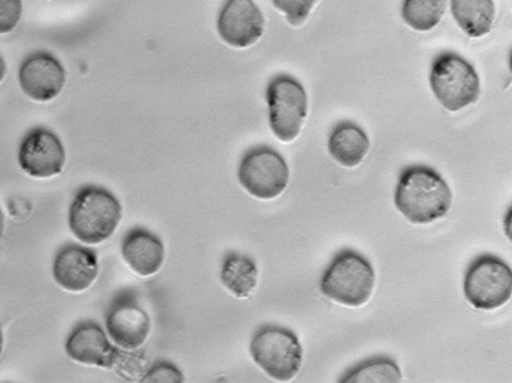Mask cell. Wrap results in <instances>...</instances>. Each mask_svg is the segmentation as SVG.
Here are the masks:
<instances>
[{"label":"cell","mask_w":512,"mask_h":383,"mask_svg":"<svg viewBox=\"0 0 512 383\" xmlns=\"http://www.w3.org/2000/svg\"><path fill=\"white\" fill-rule=\"evenodd\" d=\"M451 201L448 184L434 168L410 165L399 174L394 203L410 222L426 224L443 217Z\"/></svg>","instance_id":"cell-1"},{"label":"cell","mask_w":512,"mask_h":383,"mask_svg":"<svg viewBox=\"0 0 512 383\" xmlns=\"http://www.w3.org/2000/svg\"><path fill=\"white\" fill-rule=\"evenodd\" d=\"M122 217L118 199L108 190L86 186L75 195L69 210V226L82 242L98 244L116 230Z\"/></svg>","instance_id":"cell-2"},{"label":"cell","mask_w":512,"mask_h":383,"mask_svg":"<svg viewBox=\"0 0 512 383\" xmlns=\"http://www.w3.org/2000/svg\"><path fill=\"white\" fill-rule=\"evenodd\" d=\"M375 284L371 263L362 254L343 249L322 274L320 291L328 298L357 307L368 301Z\"/></svg>","instance_id":"cell-3"},{"label":"cell","mask_w":512,"mask_h":383,"mask_svg":"<svg viewBox=\"0 0 512 383\" xmlns=\"http://www.w3.org/2000/svg\"><path fill=\"white\" fill-rule=\"evenodd\" d=\"M249 351L253 361L272 379L288 381L302 363V347L296 334L278 325H264L253 335Z\"/></svg>","instance_id":"cell-4"},{"label":"cell","mask_w":512,"mask_h":383,"mask_svg":"<svg viewBox=\"0 0 512 383\" xmlns=\"http://www.w3.org/2000/svg\"><path fill=\"white\" fill-rule=\"evenodd\" d=\"M429 81L435 97L449 111H458L474 103L480 93L475 69L454 52H443L435 57Z\"/></svg>","instance_id":"cell-5"},{"label":"cell","mask_w":512,"mask_h":383,"mask_svg":"<svg viewBox=\"0 0 512 383\" xmlns=\"http://www.w3.org/2000/svg\"><path fill=\"white\" fill-rule=\"evenodd\" d=\"M463 291L468 302L477 309L501 307L510 299L512 292L509 265L491 253L478 255L465 271Z\"/></svg>","instance_id":"cell-6"},{"label":"cell","mask_w":512,"mask_h":383,"mask_svg":"<svg viewBox=\"0 0 512 383\" xmlns=\"http://www.w3.org/2000/svg\"><path fill=\"white\" fill-rule=\"evenodd\" d=\"M269 123L278 139L288 142L297 137L307 113L305 89L295 78L279 74L266 90Z\"/></svg>","instance_id":"cell-7"},{"label":"cell","mask_w":512,"mask_h":383,"mask_svg":"<svg viewBox=\"0 0 512 383\" xmlns=\"http://www.w3.org/2000/svg\"><path fill=\"white\" fill-rule=\"evenodd\" d=\"M238 180L252 196L269 200L279 196L289 180L284 158L268 146L248 150L238 167Z\"/></svg>","instance_id":"cell-8"},{"label":"cell","mask_w":512,"mask_h":383,"mask_svg":"<svg viewBox=\"0 0 512 383\" xmlns=\"http://www.w3.org/2000/svg\"><path fill=\"white\" fill-rule=\"evenodd\" d=\"M106 330L123 349H137L147 339L150 319L131 290L120 292L111 302L105 318Z\"/></svg>","instance_id":"cell-9"},{"label":"cell","mask_w":512,"mask_h":383,"mask_svg":"<svg viewBox=\"0 0 512 383\" xmlns=\"http://www.w3.org/2000/svg\"><path fill=\"white\" fill-rule=\"evenodd\" d=\"M18 161L30 176L47 178L61 172L65 162V150L55 133L47 128L37 127L22 139Z\"/></svg>","instance_id":"cell-10"},{"label":"cell","mask_w":512,"mask_h":383,"mask_svg":"<svg viewBox=\"0 0 512 383\" xmlns=\"http://www.w3.org/2000/svg\"><path fill=\"white\" fill-rule=\"evenodd\" d=\"M264 18L252 0H225L217 18V30L228 44L244 48L262 35Z\"/></svg>","instance_id":"cell-11"},{"label":"cell","mask_w":512,"mask_h":383,"mask_svg":"<svg viewBox=\"0 0 512 383\" xmlns=\"http://www.w3.org/2000/svg\"><path fill=\"white\" fill-rule=\"evenodd\" d=\"M19 83L22 90L32 99L48 101L62 90L65 71L53 55L38 51L22 62L19 69Z\"/></svg>","instance_id":"cell-12"},{"label":"cell","mask_w":512,"mask_h":383,"mask_svg":"<svg viewBox=\"0 0 512 383\" xmlns=\"http://www.w3.org/2000/svg\"><path fill=\"white\" fill-rule=\"evenodd\" d=\"M98 274L97 257L94 251L78 245H68L56 255L53 275L64 289L79 292L87 289Z\"/></svg>","instance_id":"cell-13"},{"label":"cell","mask_w":512,"mask_h":383,"mask_svg":"<svg viewBox=\"0 0 512 383\" xmlns=\"http://www.w3.org/2000/svg\"><path fill=\"white\" fill-rule=\"evenodd\" d=\"M65 349L79 363L111 369L117 347L111 345L98 324L84 322L71 332Z\"/></svg>","instance_id":"cell-14"},{"label":"cell","mask_w":512,"mask_h":383,"mask_svg":"<svg viewBox=\"0 0 512 383\" xmlns=\"http://www.w3.org/2000/svg\"><path fill=\"white\" fill-rule=\"evenodd\" d=\"M121 254L129 267L141 276H151L161 268L165 249L162 241L141 227L130 229L123 237Z\"/></svg>","instance_id":"cell-15"},{"label":"cell","mask_w":512,"mask_h":383,"mask_svg":"<svg viewBox=\"0 0 512 383\" xmlns=\"http://www.w3.org/2000/svg\"><path fill=\"white\" fill-rule=\"evenodd\" d=\"M369 139L364 130L350 121L336 124L328 139V149L333 159L345 167L357 166L369 149Z\"/></svg>","instance_id":"cell-16"},{"label":"cell","mask_w":512,"mask_h":383,"mask_svg":"<svg viewBox=\"0 0 512 383\" xmlns=\"http://www.w3.org/2000/svg\"><path fill=\"white\" fill-rule=\"evenodd\" d=\"M220 280L235 297L247 298L257 286L258 269L249 256L239 252H228L222 261Z\"/></svg>","instance_id":"cell-17"},{"label":"cell","mask_w":512,"mask_h":383,"mask_svg":"<svg viewBox=\"0 0 512 383\" xmlns=\"http://www.w3.org/2000/svg\"><path fill=\"white\" fill-rule=\"evenodd\" d=\"M450 7L458 26L467 35L481 37L490 31L495 15L493 0H451Z\"/></svg>","instance_id":"cell-18"},{"label":"cell","mask_w":512,"mask_h":383,"mask_svg":"<svg viewBox=\"0 0 512 383\" xmlns=\"http://www.w3.org/2000/svg\"><path fill=\"white\" fill-rule=\"evenodd\" d=\"M401 372L396 362L387 356H375L350 367L339 379L344 383H397Z\"/></svg>","instance_id":"cell-19"},{"label":"cell","mask_w":512,"mask_h":383,"mask_svg":"<svg viewBox=\"0 0 512 383\" xmlns=\"http://www.w3.org/2000/svg\"><path fill=\"white\" fill-rule=\"evenodd\" d=\"M445 9L446 0H403L401 15L412 29L428 31L440 22Z\"/></svg>","instance_id":"cell-20"},{"label":"cell","mask_w":512,"mask_h":383,"mask_svg":"<svg viewBox=\"0 0 512 383\" xmlns=\"http://www.w3.org/2000/svg\"><path fill=\"white\" fill-rule=\"evenodd\" d=\"M111 369L128 381L141 379L148 369V358L145 352L138 348H117Z\"/></svg>","instance_id":"cell-21"},{"label":"cell","mask_w":512,"mask_h":383,"mask_svg":"<svg viewBox=\"0 0 512 383\" xmlns=\"http://www.w3.org/2000/svg\"><path fill=\"white\" fill-rule=\"evenodd\" d=\"M318 0H272L273 5L285 13L288 22L294 26L301 25L308 17Z\"/></svg>","instance_id":"cell-22"},{"label":"cell","mask_w":512,"mask_h":383,"mask_svg":"<svg viewBox=\"0 0 512 383\" xmlns=\"http://www.w3.org/2000/svg\"><path fill=\"white\" fill-rule=\"evenodd\" d=\"M140 381L149 383H180L184 381V376L174 364L167 361H158L151 367H148Z\"/></svg>","instance_id":"cell-23"},{"label":"cell","mask_w":512,"mask_h":383,"mask_svg":"<svg viewBox=\"0 0 512 383\" xmlns=\"http://www.w3.org/2000/svg\"><path fill=\"white\" fill-rule=\"evenodd\" d=\"M21 14V0H0V34L13 30L18 24Z\"/></svg>","instance_id":"cell-24"},{"label":"cell","mask_w":512,"mask_h":383,"mask_svg":"<svg viewBox=\"0 0 512 383\" xmlns=\"http://www.w3.org/2000/svg\"><path fill=\"white\" fill-rule=\"evenodd\" d=\"M5 72H6L5 62L2 59V57L0 56V81L3 79Z\"/></svg>","instance_id":"cell-25"},{"label":"cell","mask_w":512,"mask_h":383,"mask_svg":"<svg viewBox=\"0 0 512 383\" xmlns=\"http://www.w3.org/2000/svg\"><path fill=\"white\" fill-rule=\"evenodd\" d=\"M3 232H4V216H3L2 211L0 210V240L2 238Z\"/></svg>","instance_id":"cell-26"},{"label":"cell","mask_w":512,"mask_h":383,"mask_svg":"<svg viewBox=\"0 0 512 383\" xmlns=\"http://www.w3.org/2000/svg\"><path fill=\"white\" fill-rule=\"evenodd\" d=\"M2 345H3V335H2V331H1V327H0V355H1V351H2Z\"/></svg>","instance_id":"cell-27"}]
</instances>
